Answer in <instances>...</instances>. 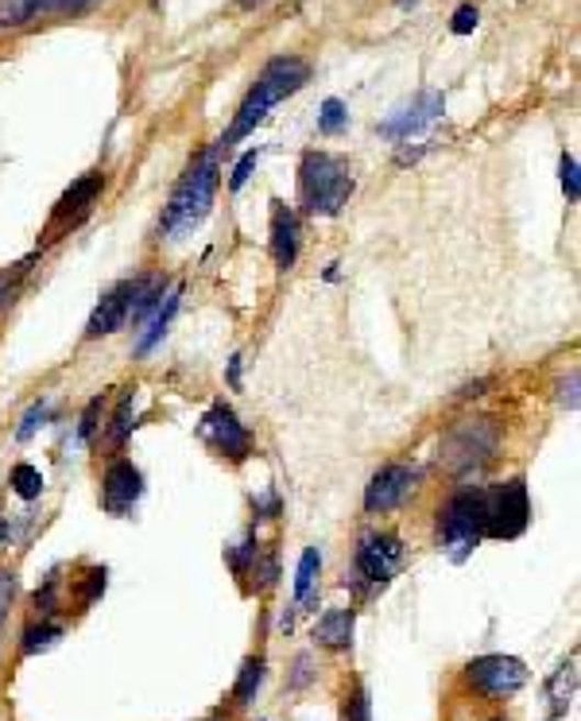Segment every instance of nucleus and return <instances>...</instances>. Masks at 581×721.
<instances>
[{
  "mask_svg": "<svg viewBox=\"0 0 581 721\" xmlns=\"http://www.w3.org/2000/svg\"><path fill=\"white\" fill-rule=\"evenodd\" d=\"M306 82H311V63H306V58H299V55L268 58V63H264V70L256 75L253 90H248L245 101H241V109H237V117H233L230 132L217 140V152L241 144L248 132H256V124L268 121V113L279 106V101H287L291 93H299Z\"/></svg>",
  "mask_w": 581,
  "mask_h": 721,
  "instance_id": "nucleus-1",
  "label": "nucleus"
},
{
  "mask_svg": "<svg viewBox=\"0 0 581 721\" xmlns=\"http://www.w3.org/2000/svg\"><path fill=\"white\" fill-rule=\"evenodd\" d=\"M217 179H222V167H217V144H213L175 182L171 198L164 206V218H159V237L182 241L187 233H194L205 222V213H210L213 195H217Z\"/></svg>",
  "mask_w": 581,
  "mask_h": 721,
  "instance_id": "nucleus-2",
  "label": "nucleus"
},
{
  "mask_svg": "<svg viewBox=\"0 0 581 721\" xmlns=\"http://www.w3.org/2000/svg\"><path fill=\"white\" fill-rule=\"evenodd\" d=\"M353 167L329 152H306L299 164V206L311 218H337L353 198Z\"/></svg>",
  "mask_w": 581,
  "mask_h": 721,
  "instance_id": "nucleus-3",
  "label": "nucleus"
},
{
  "mask_svg": "<svg viewBox=\"0 0 581 721\" xmlns=\"http://www.w3.org/2000/svg\"><path fill=\"white\" fill-rule=\"evenodd\" d=\"M481 504L484 489H461L446 500V509L438 512V543H443L450 563H466L484 540L481 532Z\"/></svg>",
  "mask_w": 581,
  "mask_h": 721,
  "instance_id": "nucleus-4",
  "label": "nucleus"
},
{
  "mask_svg": "<svg viewBox=\"0 0 581 721\" xmlns=\"http://www.w3.org/2000/svg\"><path fill=\"white\" fill-rule=\"evenodd\" d=\"M527 517H532V504H527L524 477H512V481L496 485V489H484L481 532L489 540H516V535H524Z\"/></svg>",
  "mask_w": 581,
  "mask_h": 721,
  "instance_id": "nucleus-5",
  "label": "nucleus"
},
{
  "mask_svg": "<svg viewBox=\"0 0 581 721\" xmlns=\"http://www.w3.org/2000/svg\"><path fill=\"white\" fill-rule=\"evenodd\" d=\"M466 683L484 698H512L524 690L527 664L516 656H477L466 664Z\"/></svg>",
  "mask_w": 581,
  "mask_h": 721,
  "instance_id": "nucleus-6",
  "label": "nucleus"
},
{
  "mask_svg": "<svg viewBox=\"0 0 581 721\" xmlns=\"http://www.w3.org/2000/svg\"><path fill=\"white\" fill-rule=\"evenodd\" d=\"M403 558H407V551H403V543L395 535L369 532L357 547V574L369 586H384L403 570Z\"/></svg>",
  "mask_w": 581,
  "mask_h": 721,
  "instance_id": "nucleus-7",
  "label": "nucleus"
},
{
  "mask_svg": "<svg viewBox=\"0 0 581 721\" xmlns=\"http://www.w3.org/2000/svg\"><path fill=\"white\" fill-rule=\"evenodd\" d=\"M198 435H202L213 451H222L225 458H233V462H245L248 454H253V439H248L245 423H241L237 411L225 408V403H213V408L205 411L202 423H198Z\"/></svg>",
  "mask_w": 581,
  "mask_h": 721,
  "instance_id": "nucleus-8",
  "label": "nucleus"
},
{
  "mask_svg": "<svg viewBox=\"0 0 581 721\" xmlns=\"http://www.w3.org/2000/svg\"><path fill=\"white\" fill-rule=\"evenodd\" d=\"M139 492H144V477H139V469L132 466L129 458L109 462L105 477H101V509H105L109 517H124V512H132Z\"/></svg>",
  "mask_w": 581,
  "mask_h": 721,
  "instance_id": "nucleus-9",
  "label": "nucleus"
},
{
  "mask_svg": "<svg viewBox=\"0 0 581 721\" xmlns=\"http://www.w3.org/2000/svg\"><path fill=\"white\" fill-rule=\"evenodd\" d=\"M492 446H496V426L489 419H477V423H466L454 431L450 443H446V458H450L454 469H469L489 458Z\"/></svg>",
  "mask_w": 581,
  "mask_h": 721,
  "instance_id": "nucleus-10",
  "label": "nucleus"
},
{
  "mask_svg": "<svg viewBox=\"0 0 581 721\" xmlns=\"http://www.w3.org/2000/svg\"><path fill=\"white\" fill-rule=\"evenodd\" d=\"M101 187H105V175H101V171L82 175V179H78L75 187H70L63 198H58L55 213H51V230H47V233H55V230H75V225L82 222L86 213L93 210V202H98Z\"/></svg>",
  "mask_w": 581,
  "mask_h": 721,
  "instance_id": "nucleus-11",
  "label": "nucleus"
},
{
  "mask_svg": "<svg viewBox=\"0 0 581 721\" xmlns=\"http://www.w3.org/2000/svg\"><path fill=\"white\" fill-rule=\"evenodd\" d=\"M411 485H415V469L411 466H400V462H392V466H384L377 477L369 481V489H365V509L369 512H392L403 504V497L411 492Z\"/></svg>",
  "mask_w": 581,
  "mask_h": 721,
  "instance_id": "nucleus-12",
  "label": "nucleus"
},
{
  "mask_svg": "<svg viewBox=\"0 0 581 721\" xmlns=\"http://www.w3.org/2000/svg\"><path fill=\"white\" fill-rule=\"evenodd\" d=\"M443 117V93H418L415 101H407V106H400L392 117H384L380 121V132H384L388 140H407L411 132L426 129V124H434Z\"/></svg>",
  "mask_w": 581,
  "mask_h": 721,
  "instance_id": "nucleus-13",
  "label": "nucleus"
},
{
  "mask_svg": "<svg viewBox=\"0 0 581 721\" xmlns=\"http://www.w3.org/2000/svg\"><path fill=\"white\" fill-rule=\"evenodd\" d=\"M136 287H139V279H124V284H116L113 291H105L98 311H93L90 322H86V337H105V334H113V330H121L124 322H129Z\"/></svg>",
  "mask_w": 581,
  "mask_h": 721,
  "instance_id": "nucleus-14",
  "label": "nucleus"
},
{
  "mask_svg": "<svg viewBox=\"0 0 581 721\" xmlns=\"http://www.w3.org/2000/svg\"><path fill=\"white\" fill-rule=\"evenodd\" d=\"M271 256L279 271H291L299 260V213L271 198Z\"/></svg>",
  "mask_w": 581,
  "mask_h": 721,
  "instance_id": "nucleus-15",
  "label": "nucleus"
},
{
  "mask_svg": "<svg viewBox=\"0 0 581 721\" xmlns=\"http://www.w3.org/2000/svg\"><path fill=\"white\" fill-rule=\"evenodd\" d=\"M179 299H182V287H171L164 299L156 303V314L148 319V326L139 330L136 337V353H152L159 345V337L167 334V326H171V319L179 314Z\"/></svg>",
  "mask_w": 581,
  "mask_h": 721,
  "instance_id": "nucleus-16",
  "label": "nucleus"
},
{
  "mask_svg": "<svg viewBox=\"0 0 581 721\" xmlns=\"http://www.w3.org/2000/svg\"><path fill=\"white\" fill-rule=\"evenodd\" d=\"M353 609H329V613L319 617V624H314V640H319L322 647H329V652H345V647L353 644Z\"/></svg>",
  "mask_w": 581,
  "mask_h": 721,
  "instance_id": "nucleus-17",
  "label": "nucleus"
},
{
  "mask_svg": "<svg viewBox=\"0 0 581 721\" xmlns=\"http://www.w3.org/2000/svg\"><path fill=\"white\" fill-rule=\"evenodd\" d=\"M578 690V659H562L558 672L547 679V698H550V721H558L566 710H570V698Z\"/></svg>",
  "mask_w": 581,
  "mask_h": 721,
  "instance_id": "nucleus-18",
  "label": "nucleus"
},
{
  "mask_svg": "<svg viewBox=\"0 0 581 721\" xmlns=\"http://www.w3.org/2000/svg\"><path fill=\"white\" fill-rule=\"evenodd\" d=\"M63 640V624L55 621H40L24 632V644H20V656H35V652H47Z\"/></svg>",
  "mask_w": 581,
  "mask_h": 721,
  "instance_id": "nucleus-19",
  "label": "nucleus"
},
{
  "mask_svg": "<svg viewBox=\"0 0 581 721\" xmlns=\"http://www.w3.org/2000/svg\"><path fill=\"white\" fill-rule=\"evenodd\" d=\"M319 570H322V551L319 547H306L303 558H299V570H295V601H306L319 583Z\"/></svg>",
  "mask_w": 581,
  "mask_h": 721,
  "instance_id": "nucleus-20",
  "label": "nucleus"
},
{
  "mask_svg": "<svg viewBox=\"0 0 581 721\" xmlns=\"http://www.w3.org/2000/svg\"><path fill=\"white\" fill-rule=\"evenodd\" d=\"M264 683V659H245L241 664V675H237V687H233V698H237V706H248L256 698V690H260Z\"/></svg>",
  "mask_w": 581,
  "mask_h": 721,
  "instance_id": "nucleus-21",
  "label": "nucleus"
},
{
  "mask_svg": "<svg viewBox=\"0 0 581 721\" xmlns=\"http://www.w3.org/2000/svg\"><path fill=\"white\" fill-rule=\"evenodd\" d=\"M345 124H349V109H345L342 98H326L319 109V132L322 136H337V132H345Z\"/></svg>",
  "mask_w": 581,
  "mask_h": 721,
  "instance_id": "nucleus-22",
  "label": "nucleus"
},
{
  "mask_svg": "<svg viewBox=\"0 0 581 721\" xmlns=\"http://www.w3.org/2000/svg\"><path fill=\"white\" fill-rule=\"evenodd\" d=\"M12 489H16V497L35 500L43 492V474L35 466H27V462H20V466L12 469Z\"/></svg>",
  "mask_w": 581,
  "mask_h": 721,
  "instance_id": "nucleus-23",
  "label": "nucleus"
},
{
  "mask_svg": "<svg viewBox=\"0 0 581 721\" xmlns=\"http://www.w3.org/2000/svg\"><path fill=\"white\" fill-rule=\"evenodd\" d=\"M132 415H136V388L121 396V408H116V415H113V435H109L113 446H124V439H129V431H132Z\"/></svg>",
  "mask_w": 581,
  "mask_h": 721,
  "instance_id": "nucleus-24",
  "label": "nucleus"
},
{
  "mask_svg": "<svg viewBox=\"0 0 581 721\" xmlns=\"http://www.w3.org/2000/svg\"><path fill=\"white\" fill-rule=\"evenodd\" d=\"M342 721H372V702H369V690L357 687L342 706Z\"/></svg>",
  "mask_w": 581,
  "mask_h": 721,
  "instance_id": "nucleus-25",
  "label": "nucleus"
},
{
  "mask_svg": "<svg viewBox=\"0 0 581 721\" xmlns=\"http://www.w3.org/2000/svg\"><path fill=\"white\" fill-rule=\"evenodd\" d=\"M98 0H40V16H78Z\"/></svg>",
  "mask_w": 581,
  "mask_h": 721,
  "instance_id": "nucleus-26",
  "label": "nucleus"
},
{
  "mask_svg": "<svg viewBox=\"0 0 581 721\" xmlns=\"http://www.w3.org/2000/svg\"><path fill=\"white\" fill-rule=\"evenodd\" d=\"M558 175H562V190L570 202H578L581 198V182H578V159L570 156V152H562V159H558Z\"/></svg>",
  "mask_w": 581,
  "mask_h": 721,
  "instance_id": "nucleus-27",
  "label": "nucleus"
},
{
  "mask_svg": "<svg viewBox=\"0 0 581 721\" xmlns=\"http://www.w3.org/2000/svg\"><path fill=\"white\" fill-rule=\"evenodd\" d=\"M256 164H260V148L245 152V156L237 159V167H233V175H230V190H241V187H245V182L253 179Z\"/></svg>",
  "mask_w": 581,
  "mask_h": 721,
  "instance_id": "nucleus-28",
  "label": "nucleus"
},
{
  "mask_svg": "<svg viewBox=\"0 0 581 721\" xmlns=\"http://www.w3.org/2000/svg\"><path fill=\"white\" fill-rule=\"evenodd\" d=\"M12 601H16V574L0 570V632H4V621H9Z\"/></svg>",
  "mask_w": 581,
  "mask_h": 721,
  "instance_id": "nucleus-29",
  "label": "nucleus"
},
{
  "mask_svg": "<svg viewBox=\"0 0 581 721\" xmlns=\"http://www.w3.org/2000/svg\"><path fill=\"white\" fill-rule=\"evenodd\" d=\"M477 24H481V12H477V4H461V9L454 12V20H450V32L454 35H469Z\"/></svg>",
  "mask_w": 581,
  "mask_h": 721,
  "instance_id": "nucleus-30",
  "label": "nucleus"
},
{
  "mask_svg": "<svg viewBox=\"0 0 581 721\" xmlns=\"http://www.w3.org/2000/svg\"><path fill=\"white\" fill-rule=\"evenodd\" d=\"M43 419H47V403H35V408L24 415V423H20V431H16L20 443H27V439L35 435V426H43Z\"/></svg>",
  "mask_w": 581,
  "mask_h": 721,
  "instance_id": "nucleus-31",
  "label": "nucleus"
},
{
  "mask_svg": "<svg viewBox=\"0 0 581 721\" xmlns=\"http://www.w3.org/2000/svg\"><path fill=\"white\" fill-rule=\"evenodd\" d=\"M578 369L570 373V377L562 380V385H558V403H562L566 411H578Z\"/></svg>",
  "mask_w": 581,
  "mask_h": 721,
  "instance_id": "nucleus-32",
  "label": "nucleus"
},
{
  "mask_svg": "<svg viewBox=\"0 0 581 721\" xmlns=\"http://www.w3.org/2000/svg\"><path fill=\"white\" fill-rule=\"evenodd\" d=\"M248 558H256V540H245L237 551H230V563H233V570H237V574H245Z\"/></svg>",
  "mask_w": 581,
  "mask_h": 721,
  "instance_id": "nucleus-33",
  "label": "nucleus"
},
{
  "mask_svg": "<svg viewBox=\"0 0 581 721\" xmlns=\"http://www.w3.org/2000/svg\"><path fill=\"white\" fill-rule=\"evenodd\" d=\"M98 411H101V400H90V408L82 411V426H78V435H82V443H90L93 426H98Z\"/></svg>",
  "mask_w": 581,
  "mask_h": 721,
  "instance_id": "nucleus-34",
  "label": "nucleus"
},
{
  "mask_svg": "<svg viewBox=\"0 0 581 721\" xmlns=\"http://www.w3.org/2000/svg\"><path fill=\"white\" fill-rule=\"evenodd\" d=\"M418 156H423V148H400L395 152V164H415Z\"/></svg>",
  "mask_w": 581,
  "mask_h": 721,
  "instance_id": "nucleus-35",
  "label": "nucleus"
},
{
  "mask_svg": "<svg viewBox=\"0 0 581 721\" xmlns=\"http://www.w3.org/2000/svg\"><path fill=\"white\" fill-rule=\"evenodd\" d=\"M230 385H233V388H241V357H233V360H230Z\"/></svg>",
  "mask_w": 581,
  "mask_h": 721,
  "instance_id": "nucleus-36",
  "label": "nucleus"
},
{
  "mask_svg": "<svg viewBox=\"0 0 581 721\" xmlns=\"http://www.w3.org/2000/svg\"><path fill=\"white\" fill-rule=\"evenodd\" d=\"M260 4H268V0H241V9H245V12H256Z\"/></svg>",
  "mask_w": 581,
  "mask_h": 721,
  "instance_id": "nucleus-37",
  "label": "nucleus"
},
{
  "mask_svg": "<svg viewBox=\"0 0 581 721\" xmlns=\"http://www.w3.org/2000/svg\"><path fill=\"white\" fill-rule=\"evenodd\" d=\"M4 535H9V524H4V520H0V540H4Z\"/></svg>",
  "mask_w": 581,
  "mask_h": 721,
  "instance_id": "nucleus-38",
  "label": "nucleus"
},
{
  "mask_svg": "<svg viewBox=\"0 0 581 721\" xmlns=\"http://www.w3.org/2000/svg\"><path fill=\"white\" fill-rule=\"evenodd\" d=\"M492 721H504V718H492Z\"/></svg>",
  "mask_w": 581,
  "mask_h": 721,
  "instance_id": "nucleus-39",
  "label": "nucleus"
}]
</instances>
